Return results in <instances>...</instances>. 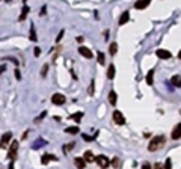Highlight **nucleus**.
I'll return each instance as SVG.
<instances>
[{
	"label": "nucleus",
	"mask_w": 181,
	"mask_h": 169,
	"mask_svg": "<svg viewBox=\"0 0 181 169\" xmlns=\"http://www.w3.org/2000/svg\"><path fill=\"white\" fill-rule=\"evenodd\" d=\"M164 142H166V137L161 136V134L152 137L151 142H149V145H148V151H158V149L164 145Z\"/></svg>",
	"instance_id": "f257e3e1"
},
{
	"label": "nucleus",
	"mask_w": 181,
	"mask_h": 169,
	"mask_svg": "<svg viewBox=\"0 0 181 169\" xmlns=\"http://www.w3.org/2000/svg\"><path fill=\"white\" fill-rule=\"evenodd\" d=\"M17 152H18V142H17V140H14V142L11 143V146H9L8 157H9L11 160H14V158L17 157Z\"/></svg>",
	"instance_id": "f03ea898"
},
{
	"label": "nucleus",
	"mask_w": 181,
	"mask_h": 169,
	"mask_svg": "<svg viewBox=\"0 0 181 169\" xmlns=\"http://www.w3.org/2000/svg\"><path fill=\"white\" fill-rule=\"evenodd\" d=\"M95 161L98 163V166H100L101 169H106V167L109 166V158H107L106 155H103V154H101V155H97V157H95Z\"/></svg>",
	"instance_id": "7ed1b4c3"
},
{
	"label": "nucleus",
	"mask_w": 181,
	"mask_h": 169,
	"mask_svg": "<svg viewBox=\"0 0 181 169\" xmlns=\"http://www.w3.org/2000/svg\"><path fill=\"white\" fill-rule=\"evenodd\" d=\"M11 139H12V133H9V131L5 133V134L2 136V139H0V148H6Z\"/></svg>",
	"instance_id": "20e7f679"
},
{
	"label": "nucleus",
	"mask_w": 181,
	"mask_h": 169,
	"mask_svg": "<svg viewBox=\"0 0 181 169\" xmlns=\"http://www.w3.org/2000/svg\"><path fill=\"white\" fill-rule=\"evenodd\" d=\"M51 101H53V104H56V106H62V104H65V97H63L62 94H54V95L51 97Z\"/></svg>",
	"instance_id": "39448f33"
},
{
	"label": "nucleus",
	"mask_w": 181,
	"mask_h": 169,
	"mask_svg": "<svg viewBox=\"0 0 181 169\" xmlns=\"http://www.w3.org/2000/svg\"><path fill=\"white\" fill-rule=\"evenodd\" d=\"M113 121H115L118 125H122V124L125 122V118H124V115H122L119 110H115V112H113Z\"/></svg>",
	"instance_id": "423d86ee"
},
{
	"label": "nucleus",
	"mask_w": 181,
	"mask_h": 169,
	"mask_svg": "<svg viewBox=\"0 0 181 169\" xmlns=\"http://www.w3.org/2000/svg\"><path fill=\"white\" fill-rule=\"evenodd\" d=\"M78 53H80L83 58H86V59H91V58H92V52H91L87 47H78Z\"/></svg>",
	"instance_id": "0eeeda50"
},
{
	"label": "nucleus",
	"mask_w": 181,
	"mask_h": 169,
	"mask_svg": "<svg viewBox=\"0 0 181 169\" xmlns=\"http://www.w3.org/2000/svg\"><path fill=\"white\" fill-rule=\"evenodd\" d=\"M149 3H151V0H137V2L134 3V8L136 9H145Z\"/></svg>",
	"instance_id": "6e6552de"
},
{
	"label": "nucleus",
	"mask_w": 181,
	"mask_h": 169,
	"mask_svg": "<svg viewBox=\"0 0 181 169\" xmlns=\"http://www.w3.org/2000/svg\"><path fill=\"white\" fill-rule=\"evenodd\" d=\"M57 161V157L56 155H51V154H45V155H42V158H41V163L42 164H47L48 161Z\"/></svg>",
	"instance_id": "1a4fd4ad"
},
{
	"label": "nucleus",
	"mask_w": 181,
	"mask_h": 169,
	"mask_svg": "<svg viewBox=\"0 0 181 169\" xmlns=\"http://www.w3.org/2000/svg\"><path fill=\"white\" fill-rule=\"evenodd\" d=\"M83 160L86 163H92V161H95V155L92 154V151H86L84 155H83Z\"/></svg>",
	"instance_id": "9d476101"
},
{
	"label": "nucleus",
	"mask_w": 181,
	"mask_h": 169,
	"mask_svg": "<svg viewBox=\"0 0 181 169\" xmlns=\"http://www.w3.org/2000/svg\"><path fill=\"white\" fill-rule=\"evenodd\" d=\"M155 55L160 58V59H169L172 55H170V52H167V50H157L155 52Z\"/></svg>",
	"instance_id": "9b49d317"
},
{
	"label": "nucleus",
	"mask_w": 181,
	"mask_h": 169,
	"mask_svg": "<svg viewBox=\"0 0 181 169\" xmlns=\"http://www.w3.org/2000/svg\"><path fill=\"white\" fill-rule=\"evenodd\" d=\"M74 164H75L78 169H84V166H86V161H84L81 157H77V158L74 160Z\"/></svg>",
	"instance_id": "f8f14e48"
},
{
	"label": "nucleus",
	"mask_w": 181,
	"mask_h": 169,
	"mask_svg": "<svg viewBox=\"0 0 181 169\" xmlns=\"http://www.w3.org/2000/svg\"><path fill=\"white\" fill-rule=\"evenodd\" d=\"M29 11H30V9H29V6H27V5H24V6H23V9H21V15H20V18H18V20H20V21L26 20V17H27Z\"/></svg>",
	"instance_id": "ddd939ff"
},
{
	"label": "nucleus",
	"mask_w": 181,
	"mask_h": 169,
	"mask_svg": "<svg viewBox=\"0 0 181 169\" xmlns=\"http://www.w3.org/2000/svg\"><path fill=\"white\" fill-rule=\"evenodd\" d=\"M170 164H172V163H170V160L167 158L164 164H161V163H155V169H170Z\"/></svg>",
	"instance_id": "4468645a"
},
{
	"label": "nucleus",
	"mask_w": 181,
	"mask_h": 169,
	"mask_svg": "<svg viewBox=\"0 0 181 169\" xmlns=\"http://www.w3.org/2000/svg\"><path fill=\"white\" fill-rule=\"evenodd\" d=\"M128 20H130V14H128V11H127V12H122V15H121V18H119V24L122 26V24H125Z\"/></svg>",
	"instance_id": "2eb2a0df"
},
{
	"label": "nucleus",
	"mask_w": 181,
	"mask_h": 169,
	"mask_svg": "<svg viewBox=\"0 0 181 169\" xmlns=\"http://www.w3.org/2000/svg\"><path fill=\"white\" fill-rule=\"evenodd\" d=\"M109 101H110V104H112V106H115V104H116L118 98H116V92H115V91H110V92H109Z\"/></svg>",
	"instance_id": "dca6fc26"
},
{
	"label": "nucleus",
	"mask_w": 181,
	"mask_h": 169,
	"mask_svg": "<svg viewBox=\"0 0 181 169\" xmlns=\"http://www.w3.org/2000/svg\"><path fill=\"white\" fill-rule=\"evenodd\" d=\"M115 73H116V68H115V65H110L109 67V70H107V79H113L115 77Z\"/></svg>",
	"instance_id": "f3484780"
},
{
	"label": "nucleus",
	"mask_w": 181,
	"mask_h": 169,
	"mask_svg": "<svg viewBox=\"0 0 181 169\" xmlns=\"http://www.w3.org/2000/svg\"><path fill=\"white\" fill-rule=\"evenodd\" d=\"M172 139H179V124H176L175 127H173V130H172Z\"/></svg>",
	"instance_id": "a211bd4d"
},
{
	"label": "nucleus",
	"mask_w": 181,
	"mask_h": 169,
	"mask_svg": "<svg viewBox=\"0 0 181 169\" xmlns=\"http://www.w3.org/2000/svg\"><path fill=\"white\" fill-rule=\"evenodd\" d=\"M146 83H148L149 86L154 83V71H152V70L148 71V74H146Z\"/></svg>",
	"instance_id": "6ab92c4d"
},
{
	"label": "nucleus",
	"mask_w": 181,
	"mask_h": 169,
	"mask_svg": "<svg viewBox=\"0 0 181 169\" xmlns=\"http://www.w3.org/2000/svg\"><path fill=\"white\" fill-rule=\"evenodd\" d=\"M81 118H83V113H81V112H77V113H74V115H71V116H69V119H74L75 122H78Z\"/></svg>",
	"instance_id": "aec40b11"
},
{
	"label": "nucleus",
	"mask_w": 181,
	"mask_h": 169,
	"mask_svg": "<svg viewBox=\"0 0 181 169\" xmlns=\"http://www.w3.org/2000/svg\"><path fill=\"white\" fill-rule=\"evenodd\" d=\"M109 52H110V55H112V56H113V55H116V52H118V44H116V42H112V44H110Z\"/></svg>",
	"instance_id": "412c9836"
},
{
	"label": "nucleus",
	"mask_w": 181,
	"mask_h": 169,
	"mask_svg": "<svg viewBox=\"0 0 181 169\" xmlns=\"http://www.w3.org/2000/svg\"><path fill=\"white\" fill-rule=\"evenodd\" d=\"M65 133H68V134H77L78 133V127H68L65 130Z\"/></svg>",
	"instance_id": "4be33fe9"
},
{
	"label": "nucleus",
	"mask_w": 181,
	"mask_h": 169,
	"mask_svg": "<svg viewBox=\"0 0 181 169\" xmlns=\"http://www.w3.org/2000/svg\"><path fill=\"white\" fill-rule=\"evenodd\" d=\"M30 41H36L38 38H36V33H35V26H30Z\"/></svg>",
	"instance_id": "5701e85b"
},
{
	"label": "nucleus",
	"mask_w": 181,
	"mask_h": 169,
	"mask_svg": "<svg viewBox=\"0 0 181 169\" xmlns=\"http://www.w3.org/2000/svg\"><path fill=\"white\" fill-rule=\"evenodd\" d=\"M172 83H173L176 88H179V74H176V76L172 77Z\"/></svg>",
	"instance_id": "b1692460"
},
{
	"label": "nucleus",
	"mask_w": 181,
	"mask_h": 169,
	"mask_svg": "<svg viewBox=\"0 0 181 169\" xmlns=\"http://www.w3.org/2000/svg\"><path fill=\"white\" fill-rule=\"evenodd\" d=\"M74 146H75V143H74V142H71V143L65 145V146H63V152H68V151H71Z\"/></svg>",
	"instance_id": "393cba45"
},
{
	"label": "nucleus",
	"mask_w": 181,
	"mask_h": 169,
	"mask_svg": "<svg viewBox=\"0 0 181 169\" xmlns=\"http://www.w3.org/2000/svg\"><path fill=\"white\" fill-rule=\"evenodd\" d=\"M104 62H106V61H104V55H103L101 52H98V64H100V65H103Z\"/></svg>",
	"instance_id": "a878e982"
},
{
	"label": "nucleus",
	"mask_w": 181,
	"mask_h": 169,
	"mask_svg": "<svg viewBox=\"0 0 181 169\" xmlns=\"http://www.w3.org/2000/svg\"><path fill=\"white\" fill-rule=\"evenodd\" d=\"M47 70H48V65H44V67H42V71H41L42 77H44V76H47Z\"/></svg>",
	"instance_id": "bb28decb"
},
{
	"label": "nucleus",
	"mask_w": 181,
	"mask_h": 169,
	"mask_svg": "<svg viewBox=\"0 0 181 169\" xmlns=\"http://www.w3.org/2000/svg\"><path fill=\"white\" fill-rule=\"evenodd\" d=\"M6 70V65H0V76L3 74V71Z\"/></svg>",
	"instance_id": "cd10ccee"
},
{
	"label": "nucleus",
	"mask_w": 181,
	"mask_h": 169,
	"mask_svg": "<svg viewBox=\"0 0 181 169\" xmlns=\"http://www.w3.org/2000/svg\"><path fill=\"white\" fill-rule=\"evenodd\" d=\"M41 55V50H39V47H35V56H39Z\"/></svg>",
	"instance_id": "c85d7f7f"
},
{
	"label": "nucleus",
	"mask_w": 181,
	"mask_h": 169,
	"mask_svg": "<svg viewBox=\"0 0 181 169\" xmlns=\"http://www.w3.org/2000/svg\"><path fill=\"white\" fill-rule=\"evenodd\" d=\"M62 36H63V30H60V33H59V36H57V39H56V41H60V39H62Z\"/></svg>",
	"instance_id": "c756f323"
},
{
	"label": "nucleus",
	"mask_w": 181,
	"mask_h": 169,
	"mask_svg": "<svg viewBox=\"0 0 181 169\" xmlns=\"http://www.w3.org/2000/svg\"><path fill=\"white\" fill-rule=\"evenodd\" d=\"M15 77H17V79H18V80H20V79H21V74H20V71H18V70H17V71H15Z\"/></svg>",
	"instance_id": "7c9ffc66"
},
{
	"label": "nucleus",
	"mask_w": 181,
	"mask_h": 169,
	"mask_svg": "<svg viewBox=\"0 0 181 169\" xmlns=\"http://www.w3.org/2000/svg\"><path fill=\"white\" fill-rule=\"evenodd\" d=\"M118 163H119V161H118V158H113V161H112V164H113V166H118Z\"/></svg>",
	"instance_id": "2f4dec72"
},
{
	"label": "nucleus",
	"mask_w": 181,
	"mask_h": 169,
	"mask_svg": "<svg viewBox=\"0 0 181 169\" xmlns=\"http://www.w3.org/2000/svg\"><path fill=\"white\" fill-rule=\"evenodd\" d=\"M83 139H84V140H92V137H89V136H86V134H83Z\"/></svg>",
	"instance_id": "473e14b6"
},
{
	"label": "nucleus",
	"mask_w": 181,
	"mask_h": 169,
	"mask_svg": "<svg viewBox=\"0 0 181 169\" xmlns=\"http://www.w3.org/2000/svg\"><path fill=\"white\" fill-rule=\"evenodd\" d=\"M45 9H47V8H45V6H44V8H42V9H41V12H39V15H44V14H45Z\"/></svg>",
	"instance_id": "72a5a7b5"
},
{
	"label": "nucleus",
	"mask_w": 181,
	"mask_h": 169,
	"mask_svg": "<svg viewBox=\"0 0 181 169\" xmlns=\"http://www.w3.org/2000/svg\"><path fill=\"white\" fill-rule=\"evenodd\" d=\"M9 169H14V160H12V161L9 163Z\"/></svg>",
	"instance_id": "f704fd0d"
},
{
	"label": "nucleus",
	"mask_w": 181,
	"mask_h": 169,
	"mask_svg": "<svg viewBox=\"0 0 181 169\" xmlns=\"http://www.w3.org/2000/svg\"><path fill=\"white\" fill-rule=\"evenodd\" d=\"M6 2H11V0H6Z\"/></svg>",
	"instance_id": "c9c22d12"
}]
</instances>
